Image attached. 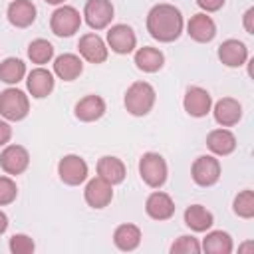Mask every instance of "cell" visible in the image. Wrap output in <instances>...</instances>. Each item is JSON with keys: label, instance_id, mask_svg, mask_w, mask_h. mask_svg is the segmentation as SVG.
<instances>
[{"label": "cell", "instance_id": "1", "mask_svg": "<svg viewBox=\"0 0 254 254\" xmlns=\"http://www.w3.org/2000/svg\"><path fill=\"white\" fill-rule=\"evenodd\" d=\"M147 32L153 40L163 42V44H171L175 40H179V36L183 34L185 28V20L183 14L177 6L173 4H155L149 14H147Z\"/></svg>", "mask_w": 254, "mask_h": 254}, {"label": "cell", "instance_id": "2", "mask_svg": "<svg viewBox=\"0 0 254 254\" xmlns=\"http://www.w3.org/2000/svg\"><path fill=\"white\" fill-rule=\"evenodd\" d=\"M157 99V91L149 81H133L123 97V105L127 109V113H131L133 117H145Z\"/></svg>", "mask_w": 254, "mask_h": 254}, {"label": "cell", "instance_id": "3", "mask_svg": "<svg viewBox=\"0 0 254 254\" xmlns=\"http://www.w3.org/2000/svg\"><path fill=\"white\" fill-rule=\"evenodd\" d=\"M139 177L147 187L161 189L169 177V167H167V161L163 159V155L153 153V151L143 153L139 159Z\"/></svg>", "mask_w": 254, "mask_h": 254}, {"label": "cell", "instance_id": "4", "mask_svg": "<svg viewBox=\"0 0 254 254\" xmlns=\"http://www.w3.org/2000/svg\"><path fill=\"white\" fill-rule=\"evenodd\" d=\"M28 111H30V99L22 89L10 85L4 91H0V115L6 121H22L28 115Z\"/></svg>", "mask_w": 254, "mask_h": 254}, {"label": "cell", "instance_id": "5", "mask_svg": "<svg viewBox=\"0 0 254 254\" xmlns=\"http://www.w3.org/2000/svg\"><path fill=\"white\" fill-rule=\"evenodd\" d=\"M79 26H81V14L73 6L62 4L50 16V30L58 38H69V36H73L79 30Z\"/></svg>", "mask_w": 254, "mask_h": 254}, {"label": "cell", "instance_id": "6", "mask_svg": "<svg viewBox=\"0 0 254 254\" xmlns=\"http://www.w3.org/2000/svg\"><path fill=\"white\" fill-rule=\"evenodd\" d=\"M58 175H60V181L64 185L77 187V185L87 181L89 167L79 155H64L58 163Z\"/></svg>", "mask_w": 254, "mask_h": 254}, {"label": "cell", "instance_id": "7", "mask_svg": "<svg viewBox=\"0 0 254 254\" xmlns=\"http://www.w3.org/2000/svg\"><path fill=\"white\" fill-rule=\"evenodd\" d=\"M115 8L111 0H87L83 6V20L91 30H105L113 20Z\"/></svg>", "mask_w": 254, "mask_h": 254}, {"label": "cell", "instance_id": "8", "mask_svg": "<svg viewBox=\"0 0 254 254\" xmlns=\"http://www.w3.org/2000/svg\"><path fill=\"white\" fill-rule=\"evenodd\" d=\"M190 177L198 187H212L220 179V161L214 155H200L190 167Z\"/></svg>", "mask_w": 254, "mask_h": 254}, {"label": "cell", "instance_id": "9", "mask_svg": "<svg viewBox=\"0 0 254 254\" xmlns=\"http://www.w3.org/2000/svg\"><path fill=\"white\" fill-rule=\"evenodd\" d=\"M105 44H107V48H111V52H115L119 56H127V54L135 52L137 36H135L131 26H127V24H113L107 30Z\"/></svg>", "mask_w": 254, "mask_h": 254}, {"label": "cell", "instance_id": "10", "mask_svg": "<svg viewBox=\"0 0 254 254\" xmlns=\"http://www.w3.org/2000/svg\"><path fill=\"white\" fill-rule=\"evenodd\" d=\"M0 167L6 175L18 177L30 167V153L22 145H4L0 153Z\"/></svg>", "mask_w": 254, "mask_h": 254}, {"label": "cell", "instance_id": "11", "mask_svg": "<svg viewBox=\"0 0 254 254\" xmlns=\"http://www.w3.org/2000/svg\"><path fill=\"white\" fill-rule=\"evenodd\" d=\"M77 50H79V58H83L89 64H103L109 56V48L97 32L83 34L77 42Z\"/></svg>", "mask_w": 254, "mask_h": 254}, {"label": "cell", "instance_id": "12", "mask_svg": "<svg viewBox=\"0 0 254 254\" xmlns=\"http://www.w3.org/2000/svg\"><path fill=\"white\" fill-rule=\"evenodd\" d=\"M83 198L91 208L101 210V208L109 206V202L113 200V185H109L101 177H93L87 181V185L83 189Z\"/></svg>", "mask_w": 254, "mask_h": 254}, {"label": "cell", "instance_id": "13", "mask_svg": "<svg viewBox=\"0 0 254 254\" xmlns=\"http://www.w3.org/2000/svg\"><path fill=\"white\" fill-rule=\"evenodd\" d=\"M54 85H56V79H54V73L50 69H46L44 65H38L34 67L28 75H26V87L30 91V95L34 99H44L48 97L52 91H54Z\"/></svg>", "mask_w": 254, "mask_h": 254}, {"label": "cell", "instance_id": "14", "mask_svg": "<svg viewBox=\"0 0 254 254\" xmlns=\"http://www.w3.org/2000/svg\"><path fill=\"white\" fill-rule=\"evenodd\" d=\"M183 107L190 117H204L212 109V97L204 87L192 85L185 91Z\"/></svg>", "mask_w": 254, "mask_h": 254}, {"label": "cell", "instance_id": "15", "mask_svg": "<svg viewBox=\"0 0 254 254\" xmlns=\"http://www.w3.org/2000/svg\"><path fill=\"white\" fill-rule=\"evenodd\" d=\"M187 34L198 44H208L216 36V24L206 12H198L187 22Z\"/></svg>", "mask_w": 254, "mask_h": 254}, {"label": "cell", "instance_id": "16", "mask_svg": "<svg viewBox=\"0 0 254 254\" xmlns=\"http://www.w3.org/2000/svg\"><path fill=\"white\" fill-rule=\"evenodd\" d=\"M216 56L226 67H240L248 62V48L244 42L236 38H228L218 46Z\"/></svg>", "mask_w": 254, "mask_h": 254}, {"label": "cell", "instance_id": "17", "mask_svg": "<svg viewBox=\"0 0 254 254\" xmlns=\"http://www.w3.org/2000/svg\"><path fill=\"white\" fill-rule=\"evenodd\" d=\"M145 212L153 220H169L175 214V200L163 190H153L145 200Z\"/></svg>", "mask_w": 254, "mask_h": 254}, {"label": "cell", "instance_id": "18", "mask_svg": "<svg viewBox=\"0 0 254 254\" xmlns=\"http://www.w3.org/2000/svg\"><path fill=\"white\" fill-rule=\"evenodd\" d=\"M105 109H107L105 99H103L101 95L89 93V95L81 97V99L75 103L73 115H75L79 121H83V123H91V121L101 119V117L105 115Z\"/></svg>", "mask_w": 254, "mask_h": 254}, {"label": "cell", "instance_id": "19", "mask_svg": "<svg viewBox=\"0 0 254 254\" xmlns=\"http://www.w3.org/2000/svg\"><path fill=\"white\" fill-rule=\"evenodd\" d=\"M210 111L214 115V121L220 127H232V125H236L242 119V105L234 97H222V99H218L212 105Z\"/></svg>", "mask_w": 254, "mask_h": 254}, {"label": "cell", "instance_id": "20", "mask_svg": "<svg viewBox=\"0 0 254 254\" xmlns=\"http://www.w3.org/2000/svg\"><path fill=\"white\" fill-rule=\"evenodd\" d=\"M36 6L32 0H12L6 8V16H8V22L14 26V28H28L36 22Z\"/></svg>", "mask_w": 254, "mask_h": 254}, {"label": "cell", "instance_id": "21", "mask_svg": "<svg viewBox=\"0 0 254 254\" xmlns=\"http://www.w3.org/2000/svg\"><path fill=\"white\" fill-rule=\"evenodd\" d=\"M206 147L214 157H226L236 149V137L230 129L218 127L206 135Z\"/></svg>", "mask_w": 254, "mask_h": 254}, {"label": "cell", "instance_id": "22", "mask_svg": "<svg viewBox=\"0 0 254 254\" xmlns=\"http://www.w3.org/2000/svg\"><path fill=\"white\" fill-rule=\"evenodd\" d=\"M83 71V62L77 54H62L54 60V73L64 79V81H73L81 75Z\"/></svg>", "mask_w": 254, "mask_h": 254}, {"label": "cell", "instance_id": "23", "mask_svg": "<svg viewBox=\"0 0 254 254\" xmlns=\"http://www.w3.org/2000/svg\"><path fill=\"white\" fill-rule=\"evenodd\" d=\"M127 169L123 165V161L119 157L113 155H103L97 161V177H101L103 181H107L109 185H119L125 181Z\"/></svg>", "mask_w": 254, "mask_h": 254}, {"label": "cell", "instance_id": "24", "mask_svg": "<svg viewBox=\"0 0 254 254\" xmlns=\"http://www.w3.org/2000/svg\"><path fill=\"white\" fill-rule=\"evenodd\" d=\"M135 65L137 69L145 71V73H155L165 65V54L159 48L153 46H143L135 52Z\"/></svg>", "mask_w": 254, "mask_h": 254}, {"label": "cell", "instance_id": "25", "mask_svg": "<svg viewBox=\"0 0 254 254\" xmlns=\"http://www.w3.org/2000/svg\"><path fill=\"white\" fill-rule=\"evenodd\" d=\"M185 224L192 232H206L214 224V216H212V212L206 206H202V204H190L185 210Z\"/></svg>", "mask_w": 254, "mask_h": 254}, {"label": "cell", "instance_id": "26", "mask_svg": "<svg viewBox=\"0 0 254 254\" xmlns=\"http://www.w3.org/2000/svg\"><path fill=\"white\" fill-rule=\"evenodd\" d=\"M113 244L123 252L135 250L141 244V228L137 224H131V222L119 224L113 232Z\"/></svg>", "mask_w": 254, "mask_h": 254}, {"label": "cell", "instance_id": "27", "mask_svg": "<svg viewBox=\"0 0 254 254\" xmlns=\"http://www.w3.org/2000/svg\"><path fill=\"white\" fill-rule=\"evenodd\" d=\"M200 250L206 254H230L234 250L232 238L224 230H206V236L202 238Z\"/></svg>", "mask_w": 254, "mask_h": 254}, {"label": "cell", "instance_id": "28", "mask_svg": "<svg viewBox=\"0 0 254 254\" xmlns=\"http://www.w3.org/2000/svg\"><path fill=\"white\" fill-rule=\"evenodd\" d=\"M26 77V64L20 58H6L0 62V81L16 85Z\"/></svg>", "mask_w": 254, "mask_h": 254}, {"label": "cell", "instance_id": "29", "mask_svg": "<svg viewBox=\"0 0 254 254\" xmlns=\"http://www.w3.org/2000/svg\"><path fill=\"white\" fill-rule=\"evenodd\" d=\"M28 58L32 64H38V65H44L48 62H52L54 58V46L52 42L44 40V38H36L28 44Z\"/></svg>", "mask_w": 254, "mask_h": 254}, {"label": "cell", "instance_id": "30", "mask_svg": "<svg viewBox=\"0 0 254 254\" xmlns=\"http://www.w3.org/2000/svg\"><path fill=\"white\" fill-rule=\"evenodd\" d=\"M232 210L240 218H252L254 216V190L250 189L240 190L232 200Z\"/></svg>", "mask_w": 254, "mask_h": 254}, {"label": "cell", "instance_id": "31", "mask_svg": "<svg viewBox=\"0 0 254 254\" xmlns=\"http://www.w3.org/2000/svg\"><path fill=\"white\" fill-rule=\"evenodd\" d=\"M171 252L173 254H198L200 252V242L190 234H183L171 244Z\"/></svg>", "mask_w": 254, "mask_h": 254}, {"label": "cell", "instance_id": "32", "mask_svg": "<svg viewBox=\"0 0 254 254\" xmlns=\"http://www.w3.org/2000/svg\"><path fill=\"white\" fill-rule=\"evenodd\" d=\"M8 248H10L12 254H32V252L36 250V242L32 240V236L20 232V234L10 236Z\"/></svg>", "mask_w": 254, "mask_h": 254}, {"label": "cell", "instance_id": "33", "mask_svg": "<svg viewBox=\"0 0 254 254\" xmlns=\"http://www.w3.org/2000/svg\"><path fill=\"white\" fill-rule=\"evenodd\" d=\"M16 196H18V187H16L14 179L0 175V206L12 204L16 200Z\"/></svg>", "mask_w": 254, "mask_h": 254}, {"label": "cell", "instance_id": "34", "mask_svg": "<svg viewBox=\"0 0 254 254\" xmlns=\"http://www.w3.org/2000/svg\"><path fill=\"white\" fill-rule=\"evenodd\" d=\"M224 2H226V0H196L198 8L204 10L206 14H208V12H218V10L224 6Z\"/></svg>", "mask_w": 254, "mask_h": 254}, {"label": "cell", "instance_id": "35", "mask_svg": "<svg viewBox=\"0 0 254 254\" xmlns=\"http://www.w3.org/2000/svg\"><path fill=\"white\" fill-rule=\"evenodd\" d=\"M10 139H12V127H10V123L6 119H0V147L8 145Z\"/></svg>", "mask_w": 254, "mask_h": 254}, {"label": "cell", "instance_id": "36", "mask_svg": "<svg viewBox=\"0 0 254 254\" xmlns=\"http://www.w3.org/2000/svg\"><path fill=\"white\" fill-rule=\"evenodd\" d=\"M242 24H244V30H246L248 34H254V8H248V10L244 12Z\"/></svg>", "mask_w": 254, "mask_h": 254}, {"label": "cell", "instance_id": "37", "mask_svg": "<svg viewBox=\"0 0 254 254\" xmlns=\"http://www.w3.org/2000/svg\"><path fill=\"white\" fill-rule=\"evenodd\" d=\"M6 228H8V216L4 210H0V234H4Z\"/></svg>", "mask_w": 254, "mask_h": 254}, {"label": "cell", "instance_id": "38", "mask_svg": "<svg viewBox=\"0 0 254 254\" xmlns=\"http://www.w3.org/2000/svg\"><path fill=\"white\" fill-rule=\"evenodd\" d=\"M44 2H48V4H52V6H62L65 0H44Z\"/></svg>", "mask_w": 254, "mask_h": 254}, {"label": "cell", "instance_id": "39", "mask_svg": "<svg viewBox=\"0 0 254 254\" xmlns=\"http://www.w3.org/2000/svg\"><path fill=\"white\" fill-rule=\"evenodd\" d=\"M252 248H254V244H252V242H246V244H244L240 250H252Z\"/></svg>", "mask_w": 254, "mask_h": 254}]
</instances>
